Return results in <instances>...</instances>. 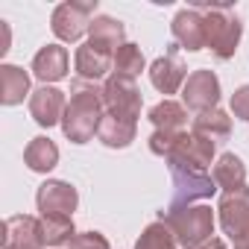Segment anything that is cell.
Wrapping results in <instances>:
<instances>
[{
    "mask_svg": "<svg viewBox=\"0 0 249 249\" xmlns=\"http://www.w3.org/2000/svg\"><path fill=\"white\" fill-rule=\"evenodd\" d=\"M36 205L44 214H73L76 205H79V194L71 182H62V179H47L44 185H38L36 191Z\"/></svg>",
    "mask_w": 249,
    "mask_h": 249,
    "instance_id": "30bf717a",
    "label": "cell"
},
{
    "mask_svg": "<svg viewBox=\"0 0 249 249\" xmlns=\"http://www.w3.org/2000/svg\"><path fill=\"white\" fill-rule=\"evenodd\" d=\"M141 71H147V59L141 53L138 44H123L117 53H114V73H123V76H141Z\"/></svg>",
    "mask_w": 249,
    "mask_h": 249,
    "instance_id": "d4e9b609",
    "label": "cell"
},
{
    "mask_svg": "<svg viewBox=\"0 0 249 249\" xmlns=\"http://www.w3.org/2000/svg\"><path fill=\"white\" fill-rule=\"evenodd\" d=\"M211 176H214L217 191H223V194L237 191V188H246V164H243V159L234 156V153H223V156L217 159Z\"/></svg>",
    "mask_w": 249,
    "mask_h": 249,
    "instance_id": "2e32d148",
    "label": "cell"
},
{
    "mask_svg": "<svg viewBox=\"0 0 249 249\" xmlns=\"http://www.w3.org/2000/svg\"><path fill=\"white\" fill-rule=\"evenodd\" d=\"M231 114L237 120H249V85H240L231 94Z\"/></svg>",
    "mask_w": 249,
    "mask_h": 249,
    "instance_id": "f1b7e54d",
    "label": "cell"
},
{
    "mask_svg": "<svg viewBox=\"0 0 249 249\" xmlns=\"http://www.w3.org/2000/svg\"><path fill=\"white\" fill-rule=\"evenodd\" d=\"M41 220L30 214H15L3 220V249H44Z\"/></svg>",
    "mask_w": 249,
    "mask_h": 249,
    "instance_id": "9c48e42d",
    "label": "cell"
},
{
    "mask_svg": "<svg viewBox=\"0 0 249 249\" xmlns=\"http://www.w3.org/2000/svg\"><path fill=\"white\" fill-rule=\"evenodd\" d=\"M68 249H111V246H108L106 234H100V231H79Z\"/></svg>",
    "mask_w": 249,
    "mask_h": 249,
    "instance_id": "83f0119b",
    "label": "cell"
},
{
    "mask_svg": "<svg viewBox=\"0 0 249 249\" xmlns=\"http://www.w3.org/2000/svg\"><path fill=\"white\" fill-rule=\"evenodd\" d=\"M24 164L33 170V173H50L56 164H59V147L47 138V135H38L27 144L24 150Z\"/></svg>",
    "mask_w": 249,
    "mask_h": 249,
    "instance_id": "44dd1931",
    "label": "cell"
},
{
    "mask_svg": "<svg viewBox=\"0 0 249 249\" xmlns=\"http://www.w3.org/2000/svg\"><path fill=\"white\" fill-rule=\"evenodd\" d=\"M138 135V123L135 120H123V117H114V114H106L100 120V129H97V138L111 147V150H123L129 147Z\"/></svg>",
    "mask_w": 249,
    "mask_h": 249,
    "instance_id": "e0dca14e",
    "label": "cell"
},
{
    "mask_svg": "<svg viewBox=\"0 0 249 249\" xmlns=\"http://www.w3.org/2000/svg\"><path fill=\"white\" fill-rule=\"evenodd\" d=\"M164 161H167L170 176H173V202L170 205H191V202L211 199L217 194L214 176L208 170L194 167V164H185L179 159H164Z\"/></svg>",
    "mask_w": 249,
    "mask_h": 249,
    "instance_id": "277c9868",
    "label": "cell"
},
{
    "mask_svg": "<svg viewBox=\"0 0 249 249\" xmlns=\"http://www.w3.org/2000/svg\"><path fill=\"white\" fill-rule=\"evenodd\" d=\"M62 249H65V246H62Z\"/></svg>",
    "mask_w": 249,
    "mask_h": 249,
    "instance_id": "1f68e13d",
    "label": "cell"
},
{
    "mask_svg": "<svg viewBox=\"0 0 249 249\" xmlns=\"http://www.w3.org/2000/svg\"><path fill=\"white\" fill-rule=\"evenodd\" d=\"M176 44L170 47V53L167 56H159L153 65H150V82H153V88H159L161 94H176L179 88H185V82H188V71H185V65L176 59Z\"/></svg>",
    "mask_w": 249,
    "mask_h": 249,
    "instance_id": "4fadbf2b",
    "label": "cell"
},
{
    "mask_svg": "<svg viewBox=\"0 0 249 249\" xmlns=\"http://www.w3.org/2000/svg\"><path fill=\"white\" fill-rule=\"evenodd\" d=\"M30 94V73L18 65H0V103L18 106Z\"/></svg>",
    "mask_w": 249,
    "mask_h": 249,
    "instance_id": "ffe728a7",
    "label": "cell"
},
{
    "mask_svg": "<svg viewBox=\"0 0 249 249\" xmlns=\"http://www.w3.org/2000/svg\"><path fill=\"white\" fill-rule=\"evenodd\" d=\"M179 243H176V234L161 223V220H156V223H150L144 231H141V237L135 240V249H176Z\"/></svg>",
    "mask_w": 249,
    "mask_h": 249,
    "instance_id": "484cf974",
    "label": "cell"
},
{
    "mask_svg": "<svg viewBox=\"0 0 249 249\" xmlns=\"http://www.w3.org/2000/svg\"><path fill=\"white\" fill-rule=\"evenodd\" d=\"M103 117H106L103 88H97L94 82H85V79H73L71 82V103H68L65 117H62L65 138L71 144H88L97 135Z\"/></svg>",
    "mask_w": 249,
    "mask_h": 249,
    "instance_id": "6da1fadb",
    "label": "cell"
},
{
    "mask_svg": "<svg viewBox=\"0 0 249 249\" xmlns=\"http://www.w3.org/2000/svg\"><path fill=\"white\" fill-rule=\"evenodd\" d=\"M214 150H217L214 141H208V138H202V135H194V132H185L182 144H179L176 153L167 156V159H179V161H185V164H194V167L208 170V164H211V159H214Z\"/></svg>",
    "mask_w": 249,
    "mask_h": 249,
    "instance_id": "d6986e66",
    "label": "cell"
},
{
    "mask_svg": "<svg viewBox=\"0 0 249 249\" xmlns=\"http://www.w3.org/2000/svg\"><path fill=\"white\" fill-rule=\"evenodd\" d=\"M41 231H44V243L50 249H62L65 243L71 246V240L79 234L71 214H44L41 217Z\"/></svg>",
    "mask_w": 249,
    "mask_h": 249,
    "instance_id": "cb8c5ba5",
    "label": "cell"
},
{
    "mask_svg": "<svg viewBox=\"0 0 249 249\" xmlns=\"http://www.w3.org/2000/svg\"><path fill=\"white\" fill-rule=\"evenodd\" d=\"M150 123L164 132H185L188 126V108L176 100H161L150 108Z\"/></svg>",
    "mask_w": 249,
    "mask_h": 249,
    "instance_id": "7402d4cb",
    "label": "cell"
},
{
    "mask_svg": "<svg viewBox=\"0 0 249 249\" xmlns=\"http://www.w3.org/2000/svg\"><path fill=\"white\" fill-rule=\"evenodd\" d=\"M234 249H249V231H246L240 240H234Z\"/></svg>",
    "mask_w": 249,
    "mask_h": 249,
    "instance_id": "4dcf8cb0",
    "label": "cell"
},
{
    "mask_svg": "<svg viewBox=\"0 0 249 249\" xmlns=\"http://www.w3.org/2000/svg\"><path fill=\"white\" fill-rule=\"evenodd\" d=\"M73 68H76V79H85V82H97L103 79L111 68H114V53L85 41L82 47H76V56H73Z\"/></svg>",
    "mask_w": 249,
    "mask_h": 249,
    "instance_id": "5bb4252c",
    "label": "cell"
},
{
    "mask_svg": "<svg viewBox=\"0 0 249 249\" xmlns=\"http://www.w3.org/2000/svg\"><path fill=\"white\" fill-rule=\"evenodd\" d=\"M191 249H229L220 237H208V240H202V243H196V246H191Z\"/></svg>",
    "mask_w": 249,
    "mask_h": 249,
    "instance_id": "f546056e",
    "label": "cell"
},
{
    "mask_svg": "<svg viewBox=\"0 0 249 249\" xmlns=\"http://www.w3.org/2000/svg\"><path fill=\"white\" fill-rule=\"evenodd\" d=\"M182 138H185V132H164V129H156V132L150 135V150H153L156 156L167 159V156L176 153V147L182 144Z\"/></svg>",
    "mask_w": 249,
    "mask_h": 249,
    "instance_id": "4316f807",
    "label": "cell"
},
{
    "mask_svg": "<svg viewBox=\"0 0 249 249\" xmlns=\"http://www.w3.org/2000/svg\"><path fill=\"white\" fill-rule=\"evenodd\" d=\"M126 38V30H123V24L117 21V18H111V15H97L94 21H91V30H88V41L91 44H97V47H103V50H108V53H117Z\"/></svg>",
    "mask_w": 249,
    "mask_h": 249,
    "instance_id": "ac0fdd59",
    "label": "cell"
},
{
    "mask_svg": "<svg viewBox=\"0 0 249 249\" xmlns=\"http://www.w3.org/2000/svg\"><path fill=\"white\" fill-rule=\"evenodd\" d=\"M103 106H106V114H114V117H123V120H135L141 117V88L132 76H123V73H108L106 82H103Z\"/></svg>",
    "mask_w": 249,
    "mask_h": 249,
    "instance_id": "5b68a950",
    "label": "cell"
},
{
    "mask_svg": "<svg viewBox=\"0 0 249 249\" xmlns=\"http://www.w3.org/2000/svg\"><path fill=\"white\" fill-rule=\"evenodd\" d=\"M217 217H220L223 231L231 240H240L249 231V188H237V191L223 194L220 205H217Z\"/></svg>",
    "mask_w": 249,
    "mask_h": 249,
    "instance_id": "ba28073f",
    "label": "cell"
},
{
    "mask_svg": "<svg viewBox=\"0 0 249 249\" xmlns=\"http://www.w3.org/2000/svg\"><path fill=\"white\" fill-rule=\"evenodd\" d=\"M199 9L205 15V47L220 62L231 59L240 44V36H243L240 18L229 6H199Z\"/></svg>",
    "mask_w": 249,
    "mask_h": 249,
    "instance_id": "3957f363",
    "label": "cell"
},
{
    "mask_svg": "<svg viewBox=\"0 0 249 249\" xmlns=\"http://www.w3.org/2000/svg\"><path fill=\"white\" fill-rule=\"evenodd\" d=\"M170 30H173V38H176V44L182 50L196 53V50L205 47V15H202L199 6L179 9L176 18H173V24H170Z\"/></svg>",
    "mask_w": 249,
    "mask_h": 249,
    "instance_id": "8fae6325",
    "label": "cell"
},
{
    "mask_svg": "<svg viewBox=\"0 0 249 249\" xmlns=\"http://www.w3.org/2000/svg\"><path fill=\"white\" fill-rule=\"evenodd\" d=\"M65 108H68L65 91H59L53 85H41V88H36L30 94V114H33V120L38 123V126H44V129L62 123Z\"/></svg>",
    "mask_w": 249,
    "mask_h": 249,
    "instance_id": "7c38bea8",
    "label": "cell"
},
{
    "mask_svg": "<svg viewBox=\"0 0 249 249\" xmlns=\"http://www.w3.org/2000/svg\"><path fill=\"white\" fill-rule=\"evenodd\" d=\"M220 103V79L214 71H194L182 88V106L202 114V111H211L217 108Z\"/></svg>",
    "mask_w": 249,
    "mask_h": 249,
    "instance_id": "52a82bcc",
    "label": "cell"
},
{
    "mask_svg": "<svg viewBox=\"0 0 249 249\" xmlns=\"http://www.w3.org/2000/svg\"><path fill=\"white\" fill-rule=\"evenodd\" d=\"M33 76L47 82H59L68 76V50L62 44H47L36 53L33 59Z\"/></svg>",
    "mask_w": 249,
    "mask_h": 249,
    "instance_id": "9a60e30c",
    "label": "cell"
},
{
    "mask_svg": "<svg viewBox=\"0 0 249 249\" xmlns=\"http://www.w3.org/2000/svg\"><path fill=\"white\" fill-rule=\"evenodd\" d=\"M97 0H85V3H59L50 18V30L59 41H79L88 30L91 21L97 18Z\"/></svg>",
    "mask_w": 249,
    "mask_h": 249,
    "instance_id": "8992f818",
    "label": "cell"
},
{
    "mask_svg": "<svg viewBox=\"0 0 249 249\" xmlns=\"http://www.w3.org/2000/svg\"><path fill=\"white\" fill-rule=\"evenodd\" d=\"M191 132H194V135H202V138H208V141H214V144H220V141H226L229 132H231V117H229L226 111H220V108L202 111V114L194 117V129H191Z\"/></svg>",
    "mask_w": 249,
    "mask_h": 249,
    "instance_id": "603a6c76",
    "label": "cell"
},
{
    "mask_svg": "<svg viewBox=\"0 0 249 249\" xmlns=\"http://www.w3.org/2000/svg\"><path fill=\"white\" fill-rule=\"evenodd\" d=\"M159 220L176 234V243H182L185 249L208 240L214 234V211L205 202H191V205H170L167 211L159 214Z\"/></svg>",
    "mask_w": 249,
    "mask_h": 249,
    "instance_id": "7a4b0ae2",
    "label": "cell"
}]
</instances>
